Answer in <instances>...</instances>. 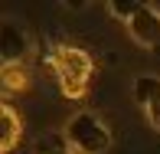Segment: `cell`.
Instances as JSON below:
<instances>
[{
    "instance_id": "obj_1",
    "label": "cell",
    "mask_w": 160,
    "mask_h": 154,
    "mask_svg": "<svg viewBox=\"0 0 160 154\" xmlns=\"http://www.w3.org/2000/svg\"><path fill=\"white\" fill-rule=\"evenodd\" d=\"M62 135H65V144H69L72 154H101V151L111 148V131H108L105 118L95 112L69 115Z\"/></svg>"
},
{
    "instance_id": "obj_2",
    "label": "cell",
    "mask_w": 160,
    "mask_h": 154,
    "mask_svg": "<svg viewBox=\"0 0 160 154\" xmlns=\"http://www.w3.org/2000/svg\"><path fill=\"white\" fill-rule=\"evenodd\" d=\"M52 69L59 79V89L65 98H82L92 79V56L78 46H56L52 53Z\"/></svg>"
},
{
    "instance_id": "obj_3",
    "label": "cell",
    "mask_w": 160,
    "mask_h": 154,
    "mask_svg": "<svg viewBox=\"0 0 160 154\" xmlns=\"http://www.w3.org/2000/svg\"><path fill=\"white\" fill-rule=\"evenodd\" d=\"M114 13L124 17L128 36L144 49H160V10L154 3H111Z\"/></svg>"
},
{
    "instance_id": "obj_4",
    "label": "cell",
    "mask_w": 160,
    "mask_h": 154,
    "mask_svg": "<svg viewBox=\"0 0 160 154\" xmlns=\"http://www.w3.org/2000/svg\"><path fill=\"white\" fill-rule=\"evenodd\" d=\"M131 92H134V102L141 105V112L147 115L150 128L160 131V79L157 76H137L131 82Z\"/></svg>"
},
{
    "instance_id": "obj_5",
    "label": "cell",
    "mask_w": 160,
    "mask_h": 154,
    "mask_svg": "<svg viewBox=\"0 0 160 154\" xmlns=\"http://www.w3.org/2000/svg\"><path fill=\"white\" fill-rule=\"evenodd\" d=\"M0 85L7 92H26L30 89V69H26V62H3L0 66Z\"/></svg>"
},
{
    "instance_id": "obj_6",
    "label": "cell",
    "mask_w": 160,
    "mask_h": 154,
    "mask_svg": "<svg viewBox=\"0 0 160 154\" xmlns=\"http://www.w3.org/2000/svg\"><path fill=\"white\" fill-rule=\"evenodd\" d=\"M0 121H3V125H0V128H3V135H0V151L10 154V151H13V144L20 141V135H23V125H20V115L13 112L10 105L0 108Z\"/></svg>"
},
{
    "instance_id": "obj_7",
    "label": "cell",
    "mask_w": 160,
    "mask_h": 154,
    "mask_svg": "<svg viewBox=\"0 0 160 154\" xmlns=\"http://www.w3.org/2000/svg\"><path fill=\"white\" fill-rule=\"evenodd\" d=\"M46 154H72V151H46Z\"/></svg>"
}]
</instances>
